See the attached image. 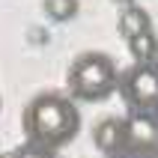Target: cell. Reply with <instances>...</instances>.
I'll use <instances>...</instances> for the list:
<instances>
[{"mask_svg":"<svg viewBox=\"0 0 158 158\" xmlns=\"http://www.w3.org/2000/svg\"><path fill=\"white\" fill-rule=\"evenodd\" d=\"M27 143L45 146V149H63L69 146L81 131V110L69 93H39L21 114Z\"/></svg>","mask_w":158,"mask_h":158,"instance_id":"cell-1","label":"cell"},{"mask_svg":"<svg viewBox=\"0 0 158 158\" xmlns=\"http://www.w3.org/2000/svg\"><path fill=\"white\" fill-rule=\"evenodd\" d=\"M66 93L75 102H105L119 93V69L110 54L105 51H84L72 60L66 72Z\"/></svg>","mask_w":158,"mask_h":158,"instance_id":"cell-2","label":"cell"},{"mask_svg":"<svg viewBox=\"0 0 158 158\" xmlns=\"http://www.w3.org/2000/svg\"><path fill=\"white\" fill-rule=\"evenodd\" d=\"M119 96L128 110L158 114V63H131L119 72Z\"/></svg>","mask_w":158,"mask_h":158,"instance_id":"cell-3","label":"cell"},{"mask_svg":"<svg viewBox=\"0 0 158 158\" xmlns=\"http://www.w3.org/2000/svg\"><path fill=\"white\" fill-rule=\"evenodd\" d=\"M128 158H158V114H125V149Z\"/></svg>","mask_w":158,"mask_h":158,"instance_id":"cell-4","label":"cell"},{"mask_svg":"<svg viewBox=\"0 0 158 158\" xmlns=\"http://www.w3.org/2000/svg\"><path fill=\"white\" fill-rule=\"evenodd\" d=\"M93 143L105 158L123 155L125 149V116H107L93 128Z\"/></svg>","mask_w":158,"mask_h":158,"instance_id":"cell-5","label":"cell"},{"mask_svg":"<svg viewBox=\"0 0 158 158\" xmlns=\"http://www.w3.org/2000/svg\"><path fill=\"white\" fill-rule=\"evenodd\" d=\"M116 30H119V36L128 42V39H134V36H140V33H146V30H152V18H149V12H146V9H140V6H125L123 12H119Z\"/></svg>","mask_w":158,"mask_h":158,"instance_id":"cell-6","label":"cell"},{"mask_svg":"<svg viewBox=\"0 0 158 158\" xmlns=\"http://www.w3.org/2000/svg\"><path fill=\"white\" fill-rule=\"evenodd\" d=\"M128 54L134 57V63H158V36L155 30L128 39Z\"/></svg>","mask_w":158,"mask_h":158,"instance_id":"cell-7","label":"cell"},{"mask_svg":"<svg viewBox=\"0 0 158 158\" xmlns=\"http://www.w3.org/2000/svg\"><path fill=\"white\" fill-rule=\"evenodd\" d=\"M42 6L51 21H72L81 9V0H42Z\"/></svg>","mask_w":158,"mask_h":158,"instance_id":"cell-8","label":"cell"},{"mask_svg":"<svg viewBox=\"0 0 158 158\" xmlns=\"http://www.w3.org/2000/svg\"><path fill=\"white\" fill-rule=\"evenodd\" d=\"M15 158H57V152H51V149H45V146H36V143H21L15 152H12Z\"/></svg>","mask_w":158,"mask_h":158,"instance_id":"cell-9","label":"cell"},{"mask_svg":"<svg viewBox=\"0 0 158 158\" xmlns=\"http://www.w3.org/2000/svg\"><path fill=\"white\" fill-rule=\"evenodd\" d=\"M110 158H128V155H110Z\"/></svg>","mask_w":158,"mask_h":158,"instance_id":"cell-10","label":"cell"},{"mask_svg":"<svg viewBox=\"0 0 158 158\" xmlns=\"http://www.w3.org/2000/svg\"><path fill=\"white\" fill-rule=\"evenodd\" d=\"M0 158H15V155H0Z\"/></svg>","mask_w":158,"mask_h":158,"instance_id":"cell-11","label":"cell"}]
</instances>
